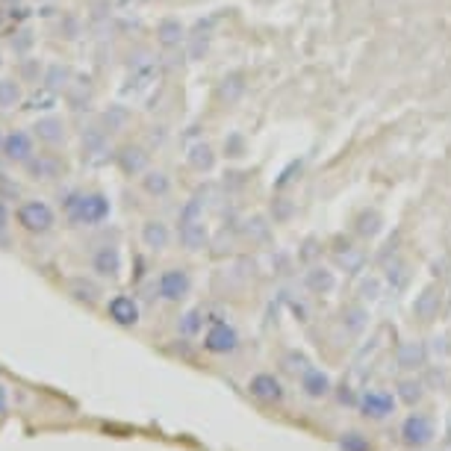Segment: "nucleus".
Wrapping results in <instances>:
<instances>
[{"instance_id": "1", "label": "nucleus", "mask_w": 451, "mask_h": 451, "mask_svg": "<svg viewBox=\"0 0 451 451\" xmlns=\"http://www.w3.org/2000/svg\"><path fill=\"white\" fill-rule=\"evenodd\" d=\"M65 216L71 224L95 228V224L110 219V198L101 192H71L65 198Z\"/></svg>"}, {"instance_id": "2", "label": "nucleus", "mask_w": 451, "mask_h": 451, "mask_svg": "<svg viewBox=\"0 0 451 451\" xmlns=\"http://www.w3.org/2000/svg\"><path fill=\"white\" fill-rule=\"evenodd\" d=\"M18 224L27 230V233H36V236H42V233H47L53 224H57V212L50 209V204H45V201H38V198H33V201H24L21 207H18Z\"/></svg>"}, {"instance_id": "3", "label": "nucleus", "mask_w": 451, "mask_h": 451, "mask_svg": "<svg viewBox=\"0 0 451 451\" xmlns=\"http://www.w3.org/2000/svg\"><path fill=\"white\" fill-rule=\"evenodd\" d=\"M434 436H436L434 419L424 416V413L407 416L404 424H401V440H404V445H410V448H424V445H431Z\"/></svg>"}, {"instance_id": "4", "label": "nucleus", "mask_w": 451, "mask_h": 451, "mask_svg": "<svg viewBox=\"0 0 451 451\" xmlns=\"http://www.w3.org/2000/svg\"><path fill=\"white\" fill-rule=\"evenodd\" d=\"M156 289H159V295H163L165 301H183L186 295H189V289H192V277H189L186 269H168V272L159 274Z\"/></svg>"}, {"instance_id": "5", "label": "nucleus", "mask_w": 451, "mask_h": 451, "mask_svg": "<svg viewBox=\"0 0 451 451\" xmlns=\"http://www.w3.org/2000/svg\"><path fill=\"white\" fill-rule=\"evenodd\" d=\"M360 410L369 419H387L395 413V395L387 390H369L360 395Z\"/></svg>"}, {"instance_id": "6", "label": "nucleus", "mask_w": 451, "mask_h": 451, "mask_svg": "<svg viewBox=\"0 0 451 451\" xmlns=\"http://www.w3.org/2000/svg\"><path fill=\"white\" fill-rule=\"evenodd\" d=\"M0 151L6 154L9 163H21V165H27L36 156L33 154V136L27 130H12L9 136L3 139V148H0Z\"/></svg>"}, {"instance_id": "7", "label": "nucleus", "mask_w": 451, "mask_h": 451, "mask_svg": "<svg viewBox=\"0 0 451 451\" xmlns=\"http://www.w3.org/2000/svg\"><path fill=\"white\" fill-rule=\"evenodd\" d=\"M236 345H239V334L224 322H216L204 337V348L212 354H230L236 351Z\"/></svg>"}, {"instance_id": "8", "label": "nucleus", "mask_w": 451, "mask_h": 451, "mask_svg": "<svg viewBox=\"0 0 451 451\" xmlns=\"http://www.w3.org/2000/svg\"><path fill=\"white\" fill-rule=\"evenodd\" d=\"M248 390H251V395H254L257 401H263V404H277V401H283V387H281V380H277L274 375H269V371H260V375L251 378Z\"/></svg>"}, {"instance_id": "9", "label": "nucleus", "mask_w": 451, "mask_h": 451, "mask_svg": "<svg viewBox=\"0 0 451 451\" xmlns=\"http://www.w3.org/2000/svg\"><path fill=\"white\" fill-rule=\"evenodd\" d=\"M106 313H110L112 322L121 325V327L139 325V304H136V298H130V295H115L110 301V307H106Z\"/></svg>"}, {"instance_id": "10", "label": "nucleus", "mask_w": 451, "mask_h": 451, "mask_svg": "<svg viewBox=\"0 0 451 451\" xmlns=\"http://www.w3.org/2000/svg\"><path fill=\"white\" fill-rule=\"evenodd\" d=\"M204 239H207L204 216H192V219L180 216V242H183L186 248H189V251L204 248Z\"/></svg>"}, {"instance_id": "11", "label": "nucleus", "mask_w": 451, "mask_h": 451, "mask_svg": "<svg viewBox=\"0 0 451 451\" xmlns=\"http://www.w3.org/2000/svg\"><path fill=\"white\" fill-rule=\"evenodd\" d=\"M91 265H95V272L103 277H118V272H121V251L112 245H103L95 254V260H91Z\"/></svg>"}, {"instance_id": "12", "label": "nucleus", "mask_w": 451, "mask_h": 451, "mask_svg": "<svg viewBox=\"0 0 451 451\" xmlns=\"http://www.w3.org/2000/svg\"><path fill=\"white\" fill-rule=\"evenodd\" d=\"M301 390H304V395H310V398H325L327 392H330V378L325 375L322 369H307L301 375Z\"/></svg>"}, {"instance_id": "13", "label": "nucleus", "mask_w": 451, "mask_h": 451, "mask_svg": "<svg viewBox=\"0 0 451 451\" xmlns=\"http://www.w3.org/2000/svg\"><path fill=\"white\" fill-rule=\"evenodd\" d=\"M33 133L38 136V142H45V145H59L62 136H65V127L57 115H47V118H38Z\"/></svg>"}, {"instance_id": "14", "label": "nucleus", "mask_w": 451, "mask_h": 451, "mask_svg": "<svg viewBox=\"0 0 451 451\" xmlns=\"http://www.w3.org/2000/svg\"><path fill=\"white\" fill-rule=\"evenodd\" d=\"M168 239H171V233H168V228L163 221H145L142 224V242H145V248L163 251L168 245Z\"/></svg>"}, {"instance_id": "15", "label": "nucleus", "mask_w": 451, "mask_h": 451, "mask_svg": "<svg viewBox=\"0 0 451 451\" xmlns=\"http://www.w3.org/2000/svg\"><path fill=\"white\" fill-rule=\"evenodd\" d=\"M424 345L422 342H404L401 348H398V366L407 369V371H416L424 366Z\"/></svg>"}, {"instance_id": "16", "label": "nucleus", "mask_w": 451, "mask_h": 451, "mask_svg": "<svg viewBox=\"0 0 451 451\" xmlns=\"http://www.w3.org/2000/svg\"><path fill=\"white\" fill-rule=\"evenodd\" d=\"M142 186H145V192L154 195V198H165L168 189H171V180L163 175V171H148V175L142 177Z\"/></svg>"}, {"instance_id": "17", "label": "nucleus", "mask_w": 451, "mask_h": 451, "mask_svg": "<svg viewBox=\"0 0 451 451\" xmlns=\"http://www.w3.org/2000/svg\"><path fill=\"white\" fill-rule=\"evenodd\" d=\"M436 310H440V295H436L434 289H424L422 295L416 298V304H413V313L419 318H434Z\"/></svg>"}, {"instance_id": "18", "label": "nucleus", "mask_w": 451, "mask_h": 451, "mask_svg": "<svg viewBox=\"0 0 451 451\" xmlns=\"http://www.w3.org/2000/svg\"><path fill=\"white\" fill-rule=\"evenodd\" d=\"M422 395H424V383L416 380V378H404L401 383H398V398H401L404 404H419L422 401Z\"/></svg>"}, {"instance_id": "19", "label": "nucleus", "mask_w": 451, "mask_h": 451, "mask_svg": "<svg viewBox=\"0 0 451 451\" xmlns=\"http://www.w3.org/2000/svg\"><path fill=\"white\" fill-rule=\"evenodd\" d=\"M156 38H159V45H165V47H175L180 45V38H183V27L180 21H163L159 24V30H156Z\"/></svg>"}, {"instance_id": "20", "label": "nucleus", "mask_w": 451, "mask_h": 451, "mask_svg": "<svg viewBox=\"0 0 451 451\" xmlns=\"http://www.w3.org/2000/svg\"><path fill=\"white\" fill-rule=\"evenodd\" d=\"M21 103V86L15 80H0V110H12Z\"/></svg>"}, {"instance_id": "21", "label": "nucleus", "mask_w": 451, "mask_h": 451, "mask_svg": "<svg viewBox=\"0 0 451 451\" xmlns=\"http://www.w3.org/2000/svg\"><path fill=\"white\" fill-rule=\"evenodd\" d=\"M118 159H121L124 171H130V175H139V171H145V165H148V156H145L139 148H124Z\"/></svg>"}, {"instance_id": "22", "label": "nucleus", "mask_w": 451, "mask_h": 451, "mask_svg": "<svg viewBox=\"0 0 451 451\" xmlns=\"http://www.w3.org/2000/svg\"><path fill=\"white\" fill-rule=\"evenodd\" d=\"M68 80H71V71L65 68V65H50V68L45 71V86L50 91L65 89V86H68Z\"/></svg>"}, {"instance_id": "23", "label": "nucleus", "mask_w": 451, "mask_h": 451, "mask_svg": "<svg viewBox=\"0 0 451 451\" xmlns=\"http://www.w3.org/2000/svg\"><path fill=\"white\" fill-rule=\"evenodd\" d=\"M339 451H371V443L366 440L363 434L348 431V434L339 436Z\"/></svg>"}, {"instance_id": "24", "label": "nucleus", "mask_w": 451, "mask_h": 451, "mask_svg": "<svg viewBox=\"0 0 451 451\" xmlns=\"http://www.w3.org/2000/svg\"><path fill=\"white\" fill-rule=\"evenodd\" d=\"M71 295H74L77 301H83V304H95L101 292H98L95 283H89V281H74V283H71Z\"/></svg>"}, {"instance_id": "25", "label": "nucleus", "mask_w": 451, "mask_h": 451, "mask_svg": "<svg viewBox=\"0 0 451 451\" xmlns=\"http://www.w3.org/2000/svg\"><path fill=\"white\" fill-rule=\"evenodd\" d=\"M307 286L316 289V292H327V289H334V274H330L327 269H313L307 274Z\"/></svg>"}, {"instance_id": "26", "label": "nucleus", "mask_w": 451, "mask_h": 451, "mask_svg": "<svg viewBox=\"0 0 451 451\" xmlns=\"http://www.w3.org/2000/svg\"><path fill=\"white\" fill-rule=\"evenodd\" d=\"M27 168H30L36 177H42V180H50L53 175H57V163H53V159H47V156L30 159V163H27Z\"/></svg>"}, {"instance_id": "27", "label": "nucleus", "mask_w": 451, "mask_h": 451, "mask_svg": "<svg viewBox=\"0 0 451 451\" xmlns=\"http://www.w3.org/2000/svg\"><path fill=\"white\" fill-rule=\"evenodd\" d=\"M345 327L351 330V334H360L366 327V310L363 307H348L345 310Z\"/></svg>"}, {"instance_id": "28", "label": "nucleus", "mask_w": 451, "mask_h": 451, "mask_svg": "<svg viewBox=\"0 0 451 451\" xmlns=\"http://www.w3.org/2000/svg\"><path fill=\"white\" fill-rule=\"evenodd\" d=\"M192 165L195 168H212V151H209V145H195V148H192Z\"/></svg>"}, {"instance_id": "29", "label": "nucleus", "mask_w": 451, "mask_h": 451, "mask_svg": "<svg viewBox=\"0 0 451 451\" xmlns=\"http://www.w3.org/2000/svg\"><path fill=\"white\" fill-rule=\"evenodd\" d=\"M198 327H201V310H189L183 316V322H180V334L183 337H195Z\"/></svg>"}, {"instance_id": "30", "label": "nucleus", "mask_w": 451, "mask_h": 451, "mask_svg": "<svg viewBox=\"0 0 451 451\" xmlns=\"http://www.w3.org/2000/svg\"><path fill=\"white\" fill-rule=\"evenodd\" d=\"M242 89H245V83L239 77H230V80H224V98H230V101H236L239 95H242Z\"/></svg>"}, {"instance_id": "31", "label": "nucleus", "mask_w": 451, "mask_h": 451, "mask_svg": "<svg viewBox=\"0 0 451 451\" xmlns=\"http://www.w3.org/2000/svg\"><path fill=\"white\" fill-rule=\"evenodd\" d=\"M378 292H380V281H378V277H371V281H366V283H363V298L375 301V298H378Z\"/></svg>"}, {"instance_id": "32", "label": "nucleus", "mask_w": 451, "mask_h": 451, "mask_svg": "<svg viewBox=\"0 0 451 451\" xmlns=\"http://www.w3.org/2000/svg\"><path fill=\"white\" fill-rule=\"evenodd\" d=\"M124 121H127V112H124V110H118V106H115V110L106 112V124H110V127H118V124H124Z\"/></svg>"}, {"instance_id": "33", "label": "nucleus", "mask_w": 451, "mask_h": 451, "mask_svg": "<svg viewBox=\"0 0 451 451\" xmlns=\"http://www.w3.org/2000/svg\"><path fill=\"white\" fill-rule=\"evenodd\" d=\"M360 233H378V216H375V212H371V216H366L363 219V224H360Z\"/></svg>"}, {"instance_id": "34", "label": "nucleus", "mask_w": 451, "mask_h": 451, "mask_svg": "<svg viewBox=\"0 0 451 451\" xmlns=\"http://www.w3.org/2000/svg\"><path fill=\"white\" fill-rule=\"evenodd\" d=\"M6 221H9L6 207H3V201H0V245H6Z\"/></svg>"}, {"instance_id": "35", "label": "nucleus", "mask_w": 451, "mask_h": 451, "mask_svg": "<svg viewBox=\"0 0 451 451\" xmlns=\"http://www.w3.org/2000/svg\"><path fill=\"white\" fill-rule=\"evenodd\" d=\"M0 413H6V387H0Z\"/></svg>"}, {"instance_id": "36", "label": "nucleus", "mask_w": 451, "mask_h": 451, "mask_svg": "<svg viewBox=\"0 0 451 451\" xmlns=\"http://www.w3.org/2000/svg\"><path fill=\"white\" fill-rule=\"evenodd\" d=\"M3 139H6V136H3V133H0V148H3Z\"/></svg>"}]
</instances>
